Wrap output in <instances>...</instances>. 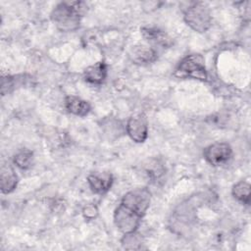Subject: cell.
<instances>
[{
  "instance_id": "8",
  "label": "cell",
  "mask_w": 251,
  "mask_h": 251,
  "mask_svg": "<svg viewBox=\"0 0 251 251\" xmlns=\"http://www.w3.org/2000/svg\"><path fill=\"white\" fill-rule=\"evenodd\" d=\"M129 57L133 63L145 65L154 62L157 59V53L153 48L144 45H136L131 48Z\"/></svg>"
},
{
  "instance_id": "4",
  "label": "cell",
  "mask_w": 251,
  "mask_h": 251,
  "mask_svg": "<svg viewBox=\"0 0 251 251\" xmlns=\"http://www.w3.org/2000/svg\"><path fill=\"white\" fill-rule=\"evenodd\" d=\"M184 21L193 30L205 32L212 24V16L209 7L203 2L192 4L184 13Z\"/></svg>"
},
{
  "instance_id": "14",
  "label": "cell",
  "mask_w": 251,
  "mask_h": 251,
  "mask_svg": "<svg viewBox=\"0 0 251 251\" xmlns=\"http://www.w3.org/2000/svg\"><path fill=\"white\" fill-rule=\"evenodd\" d=\"M33 153L28 149H22L18 151L13 159L14 164L21 170H27L31 167Z\"/></svg>"
},
{
  "instance_id": "1",
  "label": "cell",
  "mask_w": 251,
  "mask_h": 251,
  "mask_svg": "<svg viewBox=\"0 0 251 251\" xmlns=\"http://www.w3.org/2000/svg\"><path fill=\"white\" fill-rule=\"evenodd\" d=\"M151 193L146 187L134 188L123 197L114 213L116 226L123 233L134 232L150 206Z\"/></svg>"
},
{
  "instance_id": "11",
  "label": "cell",
  "mask_w": 251,
  "mask_h": 251,
  "mask_svg": "<svg viewBox=\"0 0 251 251\" xmlns=\"http://www.w3.org/2000/svg\"><path fill=\"white\" fill-rule=\"evenodd\" d=\"M18 184V176L10 165H3L0 173V186L3 193L12 192Z\"/></svg>"
},
{
  "instance_id": "13",
  "label": "cell",
  "mask_w": 251,
  "mask_h": 251,
  "mask_svg": "<svg viewBox=\"0 0 251 251\" xmlns=\"http://www.w3.org/2000/svg\"><path fill=\"white\" fill-rule=\"evenodd\" d=\"M232 195L233 197L241 202L242 204L249 205L250 204V184L247 181L241 180L233 185L232 187Z\"/></svg>"
},
{
  "instance_id": "9",
  "label": "cell",
  "mask_w": 251,
  "mask_h": 251,
  "mask_svg": "<svg viewBox=\"0 0 251 251\" xmlns=\"http://www.w3.org/2000/svg\"><path fill=\"white\" fill-rule=\"evenodd\" d=\"M141 33L143 37L152 44L161 46L163 48H167L172 45V40L169 35L164 30L157 27H142Z\"/></svg>"
},
{
  "instance_id": "15",
  "label": "cell",
  "mask_w": 251,
  "mask_h": 251,
  "mask_svg": "<svg viewBox=\"0 0 251 251\" xmlns=\"http://www.w3.org/2000/svg\"><path fill=\"white\" fill-rule=\"evenodd\" d=\"M82 214L84 216L85 219H89V220H92L94 218H96V216L98 215V210H97V207L93 204H89L87 206H85L83 208V211H82Z\"/></svg>"
},
{
  "instance_id": "2",
  "label": "cell",
  "mask_w": 251,
  "mask_h": 251,
  "mask_svg": "<svg viewBox=\"0 0 251 251\" xmlns=\"http://www.w3.org/2000/svg\"><path fill=\"white\" fill-rule=\"evenodd\" d=\"M86 10L83 2H62L51 12V20L56 27L64 32L74 31L78 28L82 14Z\"/></svg>"
},
{
  "instance_id": "3",
  "label": "cell",
  "mask_w": 251,
  "mask_h": 251,
  "mask_svg": "<svg viewBox=\"0 0 251 251\" xmlns=\"http://www.w3.org/2000/svg\"><path fill=\"white\" fill-rule=\"evenodd\" d=\"M204 58L200 54H191L184 57L176 69L175 75L180 78L191 77L206 81L208 78Z\"/></svg>"
},
{
  "instance_id": "10",
  "label": "cell",
  "mask_w": 251,
  "mask_h": 251,
  "mask_svg": "<svg viewBox=\"0 0 251 251\" xmlns=\"http://www.w3.org/2000/svg\"><path fill=\"white\" fill-rule=\"evenodd\" d=\"M107 76V65L105 62H97L87 67L83 73L85 81L91 84H101Z\"/></svg>"
},
{
  "instance_id": "7",
  "label": "cell",
  "mask_w": 251,
  "mask_h": 251,
  "mask_svg": "<svg viewBox=\"0 0 251 251\" xmlns=\"http://www.w3.org/2000/svg\"><path fill=\"white\" fill-rule=\"evenodd\" d=\"M113 176L110 173H92L87 176L91 190L97 194L107 192L113 184Z\"/></svg>"
},
{
  "instance_id": "12",
  "label": "cell",
  "mask_w": 251,
  "mask_h": 251,
  "mask_svg": "<svg viewBox=\"0 0 251 251\" xmlns=\"http://www.w3.org/2000/svg\"><path fill=\"white\" fill-rule=\"evenodd\" d=\"M65 106L68 112L79 117H84L90 112L89 103L75 96H67Z\"/></svg>"
},
{
  "instance_id": "6",
  "label": "cell",
  "mask_w": 251,
  "mask_h": 251,
  "mask_svg": "<svg viewBox=\"0 0 251 251\" xmlns=\"http://www.w3.org/2000/svg\"><path fill=\"white\" fill-rule=\"evenodd\" d=\"M126 132L128 136L137 143H142L148 135V123L143 115L132 116L126 123Z\"/></svg>"
},
{
  "instance_id": "5",
  "label": "cell",
  "mask_w": 251,
  "mask_h": 251,
  "mask_svg": "<svg viewBox=\"0 0 251 251\" xmlns=\"http://www.w3.org/2000/svg\"><path fill=\"white\" fill-rule=\"evenodd\" d=\"M232 156V149L226 142H216L209 145L204 150L206 161L212 166H221L226 164Z\"/></svg>"
}]
</instances>
